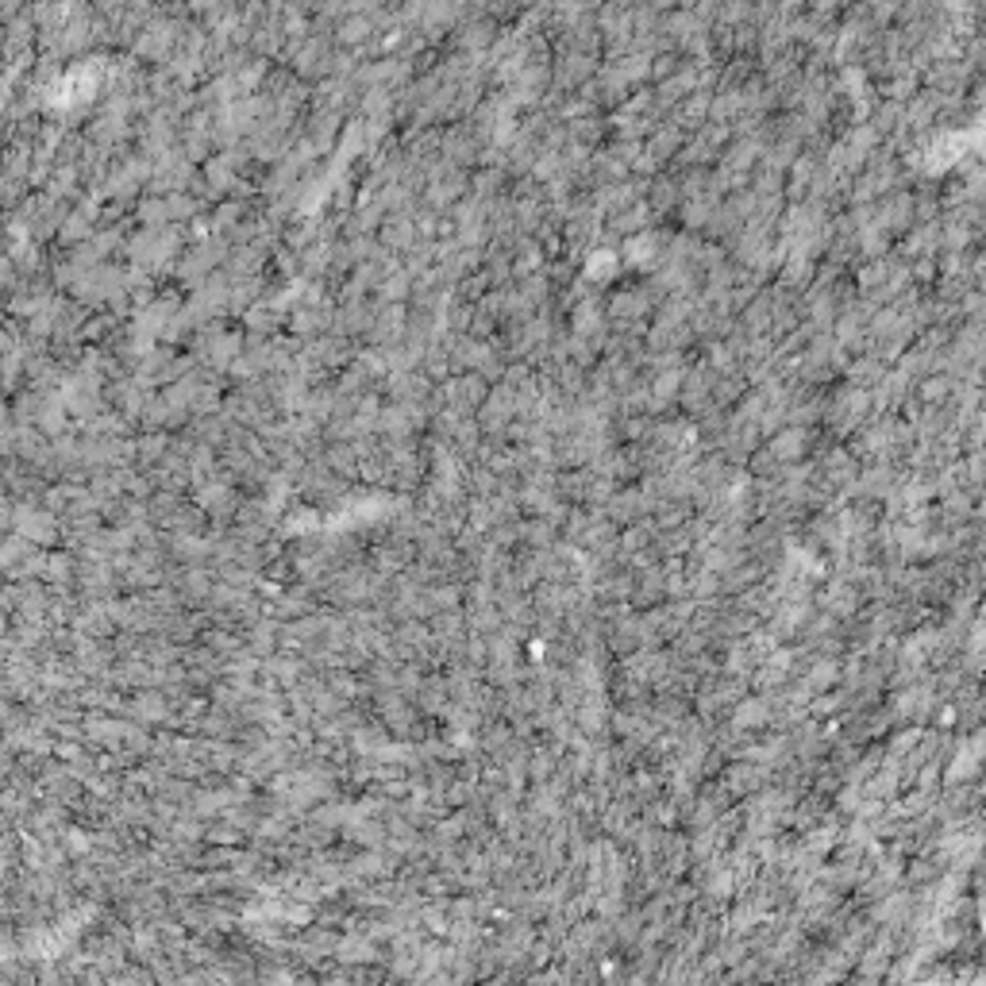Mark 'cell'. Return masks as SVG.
Listing matches in <instances>:
<instances>
[]
</instances>
